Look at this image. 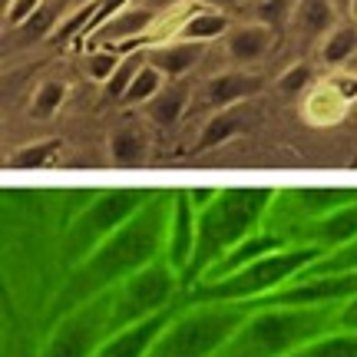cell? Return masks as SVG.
<instances>
[{"label": "cell", "instance_id": "cell-1", "mask_svg": "<svg viewBox=\"0 0 357 357\" xmlns=\"http://www.w3.org/2000/svg\"><path fill=\"white\" fill-rule=\"evenodd\" d=\"M169 215H172V192H149L142 208L123 229L113 231L93 255L66 271L56 294L47 305V318H63L79 305H89L102 294L116 291L136 271L159 261L166 255Z\"/></svg>", "mask_w": 357, "mask_h": 357}, {"label": "cell", "instance_id": "cell-2", "mask_svg": "<svg viewBox=\"0 0 357 357\" xmlns=\"http://www.w3.org/2000/svg\"><path fill=\"white\" fill-rule=\"evenodd\" d=\"M275 195V189H222L212 205H205L195 225V252L182 275V291L195 288L208 268H215L235 245L261 229Z\"/></svg>", "mask_w": 357, "mask_h": 357}, {"label": "cell", "instance_id": "cell-3", "mask_svg": "<svg viewBox=\"0 0 357 357\" xmlns=\"http://www.w3.org/2000/svg\"><path fill=\"white\" fill-rule=\"evenodd\" d=\"M337 328V307H252L215 357H291Z\"/></svg>", "mask_w": 357, "mask_h": 357}, {"label": "cell", "instance_id": "cell-4", "mask_svg": "<svg viewBox=\"0 0 357 357\" xmlns=\"http://www.w3.org/2000/svg\"><path fill=\"white\" fill-rule=\"evenodd\" d=\"M324 255L314 245H288L275 255H265L252 261V265L231 271L225 278H212V281H199L195 288L185 291L189 305H255L265 294L278 291L281 284H288L291 278H298L307 265H314Z\"/></svg>", "mask_w": 357, "mask_h": 357}, {"label": "cell", "instance_id": "cell-5", "mask_svg": "<svg viewBox=\"0 0 357 357\" xmlns=\"http://www.w3.org/2000/svg\"><path fill=\"white\" fill-rule=\"evenodd\" d=\"M252 314L248 305H189L172 314L149 357H215Z\"/></svg>", "mask_w": 357, "mask_h": 357}, {"label": "cell", "instance_id": "cell-6", "mask_svg": "<svg viewBox=\"0 0 357 357\" xmlns=\"http://www.w3.org/2000/svg\"><path fill=\"white\" fill-rule=\"evenodd\" d=\"M146 199H149V192L142 189H106L89 205H83L60 235V258H63L66 271L93 255L113 231L123 229L142 208Z\"/></svg>", "mask_w": 357, "mask_h": 357}, {"label": "cell", "instance_id": "cell-7", "mask_svg": "<svg viewBox=\"0 0 357 357\" xmlns=\"http://www.w3.org/2000/svg\"><path fill=\"white\" fill-rule=\"evenodd\" d=\"M109 334H113V291L50 321V331L40 341L37 357H96Z\"/></svg>", "mask_w": 357, "mask_h": 357}, {"label": "cell", "instance_id": "cell-8", "mask_svg": "<svg viewBox=\"0 0 357 357\" xmlns=\"http://www.w3.org/2000/svg\"><path fill=\"white\" fill-rule=\"evenodd\" d=\"M178 291H182V281L166 258L146 265L113 291V331L139 324L166 307H176Z\"/></svg>", "mask_w": 357, "mask_h": 357}, {"label": "cell", "instance_id": "cell-9", "mask_svg": "<svg viewBox=\"0 0 357 357\" xmlns=\"http://www.w3.org/2000/svg\"><path fill=\"white\" fill-rule=\"evenodd\" d=\"M288 238L294 245H314L321 252H334L341 245L354 242L357 238V199L341 205V208H334L331 215H321V218L294 225V231Z\"/></svg>", "mask_w": 357, "mask_h": 357}, {"label": "cell", "instance_id": "cell-10", "mask_svg": "<svg viewBox=\"0 0 357 357\" xmlns=\"http://www.w3.org/2000/svg\"><path fill=\"white\" fill-rule=\"evenodd\" d=\"M195 225H199V208L192 202L189 189L172 192V215H169V238H166V261L172 265V271L185 275V268L192 261V252H195Z\"/></svg>", "mask_w": 357, "mask_h": 357}, {"label": "cell", "instance_id": "cell-11", "mask_svg": "<svg viewBox=\"0 0 357 357\" xmlns=\"http://www.w3.org/2000/svg\"><path fill=\"white\" fill-rule=\"evenodd\" d=\"M176 311H178V307H166V311H159V314L139 321V324H129V328L113 331L100 344L96 357H149L153 344L159 341L162 328L172 321V314H176Z\"/></svg>", "mask_w": 357, "mask_h": 357}, {"label": "cell", "instance_id": "cell-12", "mask_svg": "<svg viewBox=\"0 0 357 357\" xmlns=\"http://www.w3.org/2000/svg\"><path fill=\"white\" fill-rule=\"evenodd\" d=\"M288 245H294L284 231H275V229H258L252 231L245 242H238L235 248H231L229 255L222 258L215 268H208V275H205L202 281H212V278H225V275H231V271H238V268L252 265V261H258V258L265 255H275V252H281V248H288Z\"/></svg>", "mask_w": 357, "mask_h": 357}, {"label": "cell", "instance_id": "cell-13", "mask_svg": "<svg viewBox=\"0 0 357 357\" xmlns=\"http://www.w3.org/2000/svg\"><path fill=\"white\" fill-rule=\"evenodd\" d=\"M255 93H261V77L258 73H248V70H229V73H218L205 83L202 100L208 109H231V106H242L248 102Z\"/></svg>", "mask_w": 357, "mask_h": 357}, {"label": "cell", "instance_id": "cell-14", "mask_svg": "<svg viewBox=\"0 0 357 357\" xmlns=\"http://www.w3.org/2000/svg\"><path fill=\"white\" fill-rule=\"evenodd\" d=\"M288 215L294 218V225H301V222H311V218H321V215H331L334 208H341V205L354 202L357 199V189H294L288 192Z\"/></svg>", "mask_w": 357, "mask_h": 357}, {"label": "cell", "instance_id": "cell-15", "mask_svg": "<svg viewBox=\"0 0 357 357\" xmlns=\"http://www.w3.org/2000/svg\"><path fill=\"white\" fill-rule=\"evenodd\" d=\"M271 43H275V33H271V26L268 24H242L229 30V37H225V53H229V60H235L238 66H252L258 60H265L268 50H271Z\"/></svg>", "mask_w": 357, "mask_h": 357}, {"label": "cell", "instance_id": "cell-16", "mask_svg": "<svg viewBox=\"0 0 357 357\" xmlns=\"http://www.w3.org/2000/svg\"><path fill=\"white\" fill-rule=\"evenodd\" d=\"M153 26H155V13L149 10V7L132 3L129 10H123L106 26H100L93 37L106 40V47H119V43H126V40H139V37L153 40Z\"/></svg>", "mask_w": 357, "mask_h": 357}, {"label": "cell", "instance_id": "cell-17", "mask_svg": "<svg viewBox=\"0 0 357 357\" xmlns=\"http://www.w3.org/2000/svg\"><path fill=\"white\" fill-rule=\"evenodd\" d=\"M291 20L305 40H318L321 43L337 26V3L334 0H298Z\"/></svg>", "mask_w": 357, "mask_h": 357}, {"label": "cell", "instance_id": "cell-18", "mask_svg": "<svg viewBox=\"0 0 357 357\" xmlns=\"http://www.w3.org/2000/svg\"><path fill=\"white\" fill-rule=\"evenodd\" d=\"M199 60H202V43H189V40L159 43L155 50H149V63L155 70H162L169 79H178L182 73H189Z\"/></svg>", "mask_w": 357, "mask_h": 357}, {"label": "cell", "instance_id": "cell-19", "mask_svg": "<svg viewBox=\"0 0 357 357\" xmlns=\"http://www.w3.org/2000/svg\"><path fill=\"white\" fill-rule=\"evenodd\" d=\"M229 37V17L225 10L215 7H199L189 17H182V24L176 30V40H189V43H208V40Z\"/></svg>", "mask_w": 357, "mask_h": 357}, {"label": "cell", "instance_id": "cell-20", "mask_svg": "<svg viewBox=\"0 0 357 357\" xmlns=\"http://www.w3.org/2000/svg\"><path fill=\"white\" fill-rule=\"evenodd\" d=\"M185 102H189V86L182 83H169L155 93L149 102H142V116L159 129H169L178 123V116L185 113Z\"/></svg>", "mask_w": 357, "mask_h": 357}, {"label": "cell", "instance_id": "cell-21", "mask_svg": "<svg viewBox=\"0 0 357 357\" xmlns=\"http://www.w3.org/2000/svg\"><path fill=\"white\" fill-rule=\"evenodd\" d=\"M149 153V136L136 123H123L109 132V155L116 166H139Z\"/></svg>", "mask_w": 357, "mask_h": 357}, {"label": "cell", "instance_id": "cell-22", "mask_svg": "<svg viewBox=\"0 0 357 357\" xmlns=\"http://www.w3.org/2000/svg\"><path fill=\"white\" fill-rule=\"evenodd\" d=\"M245 106V102H242ZM242 106H231V109H222V113L208 116V123L199 132V149H212V146H222L225 139L238 136L248 129V116H245Z\"/></svg>", "mask_w": 357, "mask_h": 357}, {"label": "cell", "instance_id": "cell-23", "mask_svg": "<svg viewBox=\"0 0 357 357\" xmlns=\"http://www.w3.org/2000/svg\"><path fill=\"white\" fill-rule=\"evenodd\" d=\"M318 50H321V60L328 66H344L357 50V24L354 20H351V24H337L331 33L318 43Z\"/></svg>", "mask_w": 357, "mask_h": 357}, {"label": "cell", "instance_id": "cell-24", "mask_svg": "<svg viewBox=\"0 0 357 357\" xmlns=\"http://www.w3.org/2000/svg\"><path fill=\"white\" fill-rule=\"evenodd\" d=\"M291 357H357V331H328L307 347L294 351Z\"/></svg>", "mask_w": 357, "mask_h": 357}, {"label": "cell", "instance_id": "cell-25", "mask_svg": "<svg viewBox=\"0 0 357 357\" xmlns=\"http://www.w3.org/2000/svg\"><path fill=\"white\" fill-rule=\"evenodd\" d=\"M166 86V73L162 70H155L153 63H146L136 73V79H132V86L126 89V96H123V102L126 106H142V102H149L159 93V89Z\"/></svg>", "mask_w": 357, "mask_h": 357}, {"label": "cell", "instance_id": "cell-26", "mask_svg": "<svg viewBox=\"0 0 357 357\" xmlns=\"http://www.w3.org/2000/svg\"><path fill=\"white\" fill-rule=\"evenodd\" d=\"M146 63H149V53H142V50L123 53V63H119V70H116L113 77H109V83H106V96H113V100H123V96H126V89L132 86L136 73H139Z\"/></svg>", "mask_w": 357, "mask_h": 357}, {"label": "cell", "instance_id": "cell-27", "mask_svg": "<svg viewBox=\"0 0 357 357\" xmlns=\"http://www.w3.org/2000/svg\"><path fill=\"white\" fill-rule=\"evenodd\" d=\"M305 271L311 275H341V271H357V238L354 242L341 245V248H334V252H324V255L314 261V265H307Z\"/></svg>", "mask_w": 357, "mask_h": 357}, {"label": "cell", "instance_id": "cell-28", "mask_svg": "<svg viewBox=\"0 0 357 357\" xmlns=\"http://www.w3.org/2000/svg\"><path fill=\"white\" fill-rule=\"evenodd\" d=\"M66 100V83L63 79H43L37 89H33V96H30V113L40 116V119H47L53 116Z\"/></svg>", "mask_w": 357, "mask_h": 357}, {"label": "cell", "instance_id": "cell-29", "mask_svg": "<svg viewBox=\"0 0 357 357\" xmlns=\"http://www.w3.org/2000/svg\"><path fill=\"white\" fill-rule=\"evenodd\" d=\"M60 146H63L60 139H40V142H30V146H24L20 153L13 155L7 166H10V169H43V166H50V159H53L56 153H60Z\"/></svg>", "mask_w": 357, "mask_h": 357}, {"label": "cell", "instance_id": "cell-30", "mask_svg": "<svg viewBox=\"0 0 357 357\" xmlns=\"http://www.w3.org/2000/svg\"><path fill=\"white\" fill-rule=\"evenodd\" d=\"M60 10L53 7V3H47L43 0V7H40L30 20H26L24 26H20V40H40V37H47V33H53L56 26H60Z\"/></svg>", "mask_w": 357, "mask_h": 357}, {"label": "cell", "instance_id": "cell-31", "mask_svg": "<svg viewBox=\"0 0 357 357\" xmlns=\"http://www.w3.org/2000/svg\"><path fill=\"white\" fill-rule=\"evenodd\" d=\"M119 63H123V53L116 50H93L86 56V73L89 79H96V83H109V77H113L116 70H119Z\"/></svg>", "mask_w": 357, "mask_h": 357}, {"label": "cell", "instance_id": "cell-32", "mask_svg": "<svg viewBox=\"0 0 357 357\" xmlns=\"http://www.w3.org/2000/svg\"><path fill=\"white\" fill-rule=\"evenodd\" d=\"M294 7H298V0H255V17L258 24L278 26L288 17H294Z\"/></svg>", "mask_w": 357, "mask_h": 357}, {"label": "cell", "instance_id": "cell-33", "mask_svg": "<svg viewBox=\"0 0 357 357\" xmlns=\"http://www.w3.org/2000/svg\"><path fill=\"white\" fill-rule=\"evenodd\" d=\"M40 7H43V0H10V3H7V13H3V30H7V33L20 30Z\"/></svg>", "mask_w": 357, "mask_h": 357}, {"label": "cell", "instance_id": "cell-34", "mask_svg": "<svg viewBox=\"0 0 357 357\" xmlns=\"http://www.w3.org/2000/svg\"><path fill=\"white\" fill-rule=\"evenodd\" d=\"M307 83H311V66L294 63L291 70H284V73L278 77V93H284V96H298Z\"/></svg>", "mask_w": 357, "mask_h": 357}, {"label": "cell", "instance_id": "cell-35", "mask_svg": "<svg viewBox=\"0 0 357 357\" xmlns=\"http://www.w3.org/2000/svg\"><path fill=\"white\" fill-rule=\"evenodd\" d=\"M337 331H357V294L337 307Z\"/></svg>", "mask_w": 357, "mask_h": 357}, {"label": "cell", "instance_id": "cell-36", "mask_svg": "<svg viewBox=\"0 0 357 357\" xmlns=\"http://www.w3.org/2000/svg\"><path fill=\"white\" fill-rule=\"evenodd\" d=\"M3 357H37V351H33V354H26L24 347H13V341L7 337V344H3Z\"/></svg>", "mask_w": 357, "mask_h": 357}, {"label": "cell", "instance_id": "cell-37", "mask_svg": "<svg viewBox=\"0 0 357 357\" xmlns=\"http://www.w3.org/2000/svg\"><path fill=\"white\" fill-rule=\"evenodd\" d=\"M347 13H351V20L357 24V0H347Z\"/></svg>", "mask_w": 357, "mask_h": 357}, {"label": "cell", "instance_id": "cell-38", "mask_svg": "<svg viewBox=\"0 0 357 357\" xmlns=\"http://www.w3.org/2000/svg\"><path fill=\"white\" fill-rule=\"evenodd\" d=\"M205 3H208V7H215V10H222V7H225V3H231V0H205Z\"/></svg>", "mask_w": 357, "mask_h": 357}, {"label": "cell", "instance_id": "cell-39", "mask_svg": "<svg viewBox=\"0 0 357 357\" xmlns=\"http://www.w3.org/2000/svg\"><path fill=\"white\" fill-rule=\"evenodd\" d=\"M334 3H337V7H341V10H347V0H334Z\"/></svg>", "mask_w": 357, "mask_h": 357}, {"label": "cell", "instance_id": "cell-40", "mask_svg": "<svg viewBox=\"0 0 357 357\" xmlns=\"http://www.w3.org/2000/svg\"><path fill=\"white\" fill-rule=\"evenodd\" d=\"M77 3H96V0H77Z\"/></svg>", "mask_w": 357, "mask_h": 357}, {"label": "cell", "instance_id": "cell-41", "mask_svg": "<svg viewBox=\"0 0 357 357\" xmlns=\"http://www.w3.org/2000/svg\"><path fill=\"white\" fill-rule=\"evenodd\" d=\"M136 3H139V7H142V3H149V0H136Z\"/></svg>", "mask_w": 357, "mask_h": 357}]
</instances>
